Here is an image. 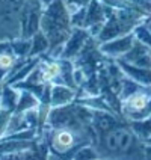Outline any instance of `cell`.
Segmentation results:
<instances>
[{"instance_id": "obj_1", "label": "cell", "mask_w": 151, "mask_h": 160, "mask_svg": "<svg viewBox=\"0 0 151 160\" xmlns=\"http://www.w3.org/2000/svg\"><path fill=\"white\" fill-rule=\"evenodd\" d=\"M98 151L101 157L109 159H123V157H142L145 150V142L139 139L130 128L128 121H123L106 133L98 136Z\"/></svg>"}, {"instance_id": "obj_2", "label": "cell", "mask_w": 151, "mask_h": 160, "mask_svg": "<svg viewBox=\"0 0 151 160\" xmlns=\"http://www.w3.org/2000/svg\"><path fill=\"white\" fill-rule=\"evenodd\" d=\"M41 30L50 41V48L65 44L73 32L71 14L65 0H52L47 3L41 17Z\"/></svg>"}, {"instance_id": "obj_3", "label": "cell", "mask_w": 151, "mask_h": 160, "mask_svg": "<svg viewBox=\"0 0 151 160\" xmlns=\"http://www.w3.org/2000/svg\"><path fill=\"white\" fill-rule=\"evenodd\" d=\"M26 0H0V39L21 38V9Z\"/></svg>"}, {"instance_id": "obj_4", "label": "cell", "mask_w": 151, "mask_h": 160, "mask_svg": "<svg viewBox=\"0 0 151 160\" xmlns=\"http://www.w3.org/2000/svg\"><path fill=\"white\" fill-rule=\"evenodd\" d=\"M121 115L127 121L142 119L151 115V86H143L138 92L121 101Z\"/></svg>"}, {"instance_id": "obj_5", "label": "cell", "mask_w": 151, "mask_h": 160, "mask_svg": "<svg viewBox=\"0 0 151 160\" xmlns=\"http://www.w3.org/2000/svg\"><path fill=\"white\" fill-rule=\"evenodd\" d=\"M45 3L43 0H26L21 9V38L30 39L38 30H41V17Z\"/></svg>"}, {"instance_id": "obj_6", "label": "cell", "mask_w": 151, "mask_h": 160, "mask_svg": "<svg viewBox=\"0 0 151 160\" xmlns=\"http://www.w3.org/2000/svg\"><path fill=\"white\" fill-rule=\"evenodd\" d=\"M134 41H136L134 33L130 32V33L121 35V36H118V38H113V39L100 42V44H98V50H100V54H101L103 58L116 61V59L123 58V56L133 47Z\"/></svg>"}, {"instance_id": "obj_7", "label": "cell", "mask_w": 151, "mask_h": 160, "mask_svg": "<svg viewBox=\"0 0 151 160\" xmlns=\"http://www.w3.org/2000/svg\"><path fill=\"white\" fill-rule=\"evenodd\" d=\"M89 38H91V33L86 27H73L71 35L63 44L62 58L76 61L79 58V54L82 53V50L85 48Z\"/></svg>"}, {"instance_id": "obj_8", "label": "cell", "mask_w": 151, "mask_h": 160, "mask_svg": "<svg viewBox=\"0 0 151 160\" xmlns=\"http://www.w3.org/2000/svg\"><path fill=\"white\" fill-rule=\"evenodd\" d=\"M79 97V89L63 83H52V107H59L74 103Z\"/></svg>"}, {"instance_id": "obj_9", "label": "cell", "mask_w": 151, "mask_h": 160, "mask_svg": "<svg viewBox=\"0 0 151 160\" xmlns=\"http://www.w3.org/2000/svg\"><path fill=\"white\" fill-rule=\"evenodd\" d=\"M116 63L119 65V68L123 70V72L127 77L139 82L143 86H151V68L138 67L134 63L125 62L124 59H116Z\"/></svg>"}, {"instance_id": "obj_10", "label": "cell", "mask_w": 151, "mask_h": 160, "mask_svg": "<svg viewBox=\"0 0 151 160\" xmlns=\"http://www.w3.org/2000/svg\"><path fill=\"white\" fill-rule=\"evenodd\" d=\"M20 100V88L3 83V92H2V100H0V107L2 109H8V110H15Z\"/></svg>"}, {"instance_id": "obj_11", "label": "cell", "mask_w": 151, "mask_h": 160, "mask_svg": "<svg viewBox=\"0 0 151 160\" xmlns=\"http://www.w3.org/2000/svg\"><path fill=\"white\" fill-rule=\"evenodd\" d=\"M150 54H151V47L150 45L143 44V42H141L139 39H136L133 47H132L123 58H119V59H124L125 62L134 63V65H136V63L141 62L143 58H147V56H150Z\"/></svg>"}, {"instance_id": "obj_12", "label": "cell", "mask_w": 151, "mask_h": 160, "mask_svg": "<svg viewBox=\"0 0 151 160\" xmlns=\"http://www.w3.org/2000/svg\"><path fill=\"white\" fill-rule=\"evenodd\" d=\"M130 128L134 132V134L142 139L143 142H147L151 138V115L145 116L142 119H133V121H128Z\"/></svg>"}, {"instance_id": "obj_13", "label": "cell", "mask_w": 151, "mask_h": 160, "mask_svg": "<svg viewBox=\"0 0 151 160\" xmlns=\"http://www.w3.org/2000/svg\"><path fill=\"white\" fill-rule=\"evenodd\" d=\"M32 39V48H30V56H45L50 50V41L44 35L43 30H38L35 35L30 38Z\"/></svg>"}, {"instance_id": "obj_14", "label": "cell", "mask_w": 151, "mask_h": 160, "mask_svg": "<svg viewBox=\"0 0 151 160\" xmlns=\"http://www.w3.org/2000/svg\"><path fill=\"white\" fill-rule=\"evenodd\" d=\"M18 59L20 58L14 52H6V53L0 54V83L6 82L9 72L12 71V68L15 67Z\"/></svg>"}, {"instance_id": "obj_15", "label": "cell", "mask_w": 151, "mask_h": 160, "mask_svg": "<svg viewBox=\"0 0 151 160\" xmlns=\"http://www.w3.org/2000/svg\"><path fill=\"white\" fill-rule=\"evenodd\" d=\"M39 106V98L36 97L32 91H27V89H21L20 88V100H18L17 109L14 112H18V113H23L32 107Z\"/></svg>"}, {"instance_id": "obj_16", "label": "cell", "mask_w": 151, "mask_h": 160, "mask_svg": "<svg viewBox=\"0 0 151 160\" xmlns=\"http://www.w3.org/2000/svg\"><path fill=\"white\" fill-rule=\"evenodd\" d=\"M26 128H30V125H29V122H27L24 113L14 112L12 116H11V121H9L8 130H6L5 136H9V134H12V133H17V132H23V130H26ZM5 136H3V138H5Z\"/></svg>"}, {"instance_id": "obj_17", "label": "cell", "mask_w": 151, "mask_h": 160, "mask_svg": "<svg viewBox=\"0 0 151 160\" xmlns=\"http://www.w3.org/2000/svg\"><path fill=\"white\" fill-rule=\"evenodd\" d=\"M141 88H143V85H141L139 82L130 79V77H127L124 74V79L121 82V88H119V92H118V98L123 101V100H125L127 97H130L132 94L138 92Z\"/></svg>"}, {"instance_id": "obj_18", "label": "cell", "mask_w": 151, "mask_h": 160, "mask_svg": "<svg viewBox=\"0 0 151 160\" xmlns=\"http://www.w3.org/2000/svg\"><path fill=\"white\" fill-rule=\"evenodd\" d=\"M11 47L12 52L17 54L20 59H24L30 56V48H32V39H26V38H17L11 41Z\"/></svg>"}, {"instance_id": "obj_19", "label": "cell", "mask_w": 151, "mask_h": 160, "mask_svg": "<svg viewBox=\"0 0 151 160\" xmlns=\"http://www.w3.org/2000/svg\"><path fill=\"white\" fill-rule=\"evenodd\" d=\"M98 157L101 156H100L97 143H85L73 156V159H98Z\"/></svg>"}, {"instance_id": "obj_20", "label": "cell", "mask_w": 151, "mask_h": 160, "mask_svg": "<svg viewBox=\"0 0 151 160\" xmlns=\"http://www.w3.org/2000/svg\"><path fill=\"white\" fill-rule=\"evenodd\" d=\"M133 33L136 39H139L141 42L151 47V26H150V23H148V20L139 23L138 26L134 27Z\"/></svg>"}, {"instance_id": "obj_21", "label": "cell", "mask_w": 151, "mask_h": 160, "mask_svg": "<svg viewBox=\"0 0 151 160\" xmlns=\"http://www.w3.org/2000/svg\"><path fill=\"white\" fill-rule=\"evenodd\" d=\"M12 110H8V109H2L0 107V139L5 136L6 130H8L9 121H11V116H12Z\"/></svg>"}, {"instance_id": "obj_22", "label": "cell", "mask_w": 151, "mask_h": 160, "mask_svg": "<svg viewBox=\"0 0 151 160\" xmlns=\"http://www.w3.org/2000/svg\"><path fill=\"white\" fill-rule=\"evenodd\" d=\"M91 0H65V5L70 11V14H74L76 11H79L82 8H86Z\"/></svg>"}, {"instance_id": "obj_23", "label": "cell", "mask_w": 151, "mask_h": 160, "mask_svg": "<svg viewBox=\"0 0 151 160\" xmlns=\"http://www.w3.org/2000/svg\"><path fill=\"white\" fill-rule=\"evenodd\" d=\"M6 52H12L11 41L9 39H0V54L6 53Z\"/></svg>"}, {"instance_id": "obj_24", "label": "cell", "mask_w": 151, "mask_h": 160, "mask_svg": "<svg viewBox=\"0 0 151 160\" xmlns=\"http://www.w3.org/2000/svg\"><path fill=\"white\" fill-rule=\"evenodd\" d=\"M143 156L145 159H151V143L145 142V150H143Z\"/></svg>"}, {"instance_id": "obj_25", "label": "cell", "mask_w": 151, "mask_h": 160, "mask_svg": "<svg viewBox=\"0 0 151 160\" xmlns=\"http://www.w3.org/2000/svg\"><path fill=\"white\" fill-rule=\"evenodd\" d=\"M2 92H3V83H0V100H2Z\"/></svg>"}, {"instance_id": "obj_26", "label": "cell", "mask_w": 151, "mask_h": 160, "mask_svg": "<svg viewBox=\"0 0 151 160\" xmlns=\"http://www.w3.org/2000/svg\"><path fill=\"white\" fill-rule=\"evenodd\" d=\"M43 2H44L45 5H47V3H50V2H52V0H43Z\"/></svg>"}, {"instance_id": "obj_27", "label": "cell", "mask_w": 151, "mask_h": 160, "mask_svg": "<svg viewBox=\"0 0 151 160\" xmlns=\"http://www.w3.org/2000/svg\"><path fill=\"white\" fill-rule=\"evenodd\" d=\"M148 21H150V23H151V15H150V20H148Z\"/></svg>"}, {"instance_id": "obj_28", "label": "cell", "mask_w": 151, "mask_h": 160, "mask_svg": "<svg viewBox=\"0 0 151 160\" xmlns=\"http://www.w3.org/2000/svg\"><path fill=\"white\" fill-rule=\"evenodd\" d=\"M148 2H150V3H151V0H148Z\"/></svg>"}]
</instances>
